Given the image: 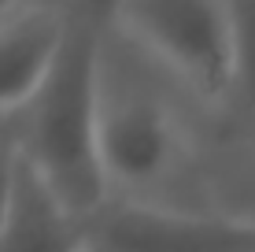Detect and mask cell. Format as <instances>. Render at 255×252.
Listing matches in <instances>:
<instances>
[{"mask_svg":"<svg viewBox=\"0 0 255 252\" xmlns=\"http://www.w3.org/2000/svg\"><path fill=\"white\" fill-rule=\"evenodd\" d=\"M111 22L204 111L230 123L233 26L230 0H129L108 4Z\"/></svg>","mask_w":255,"mask_h":252,"instance_id":"3957f363","label":"cell"},{"mask_svg":"<svg viewBox=\"0 0 255 252\" xmlns=\"http://www.w3.org/2000/svg\"><path fill=\"white\" fill-rule=\"evenodd\" d=\"M233 130H244V134H241V149H244L241 163H244V167H255V123H248V126H233Z\"/></svg>","mask_w":255,"mask_h":252,"instance_id":"9c48e42d","label":"cell"},{"mask_svg":"<svg viewBox=\"0 0 255 252\" xmlns=\"http://www.w3.org/2000/svg\"><path fill=\"white\" fill-rule=\"evenodd\" d=\"M19 171H22V152L15 141L11 126L0 123V227H4L7 212H11L15 189H19Z\"/></svg>","mask_w":255,"mask_h":252,"instance_id":"ba28073f","label":"cell"},{"mask_svg":"<svg viewBox=\"0 0 255 252\" xmlns=\"http://www.w3.org/2000/svg\"><path fill=\"white\" fill-rule=\"evenodd\" d=\"M230 126L166 78L104 11L100 160L115 201L215 208V171Z\"/></svg>","mask_w":255,"mask_h":252,"instance_id":"6da1fadb","label":"cell"},{"mask_svg":"<svg viewBox=\"0 0 255 252\" xmlns=\"http://www.w3.org/2000/svg\"><path fill=\"white\" fill-rule=\"evenodd\" d=\"M0 252H85V223L22 163L11 212L0 227Z\"/></svg>","mask_w":255,"mask_h":252,"instance_id":"8992f818","label":"cell"},{"mask_svg":"<svg viewBox=\"0 0 255 252\" xmlns=\"http://www.w3.org/2000/svg\"><path fill=\"white\" fill-rule=\"evenodd\" d=\"M85 252H255V215L111 197L85 219Z\"/></svg>","mask_w":255,"mask_h":252,"instance_id":"277c9868","label":"cell"},{"mask_svg":"<svg viewBox=\"0 0 255 252\" xmlns=\"http://www.w3.org/2000/svg\"><path fill=\"white\" fill-rule=\"evenodd\" d=\"M233 26V93L230 126L255 123V0H230Z\"/></svg>","mask_w":255,"mask_h":252,"instance_id":"52a82bcc","label":"cell"},{"mask_svg":"<svg viewBox=\"0 0 255 252\" xmlns=\"http://www.w3.org/2000/svg\"><path fill=\"white\" fill-rule=\"evenodd\" d=\"M70 4H22L0 19V123L37 97L59 56Z\"/></svg>","mask_w":255,"mask_h":252,"instance_id":"5b68a950","label":"cell"},{"mask_svg":"<svg viewBox=\"0 0 255 252\" xmlns=\"http://www.w3.org/2000/svg\"><path fill=\"white\" fill-rule=\"evenodd\" d=\"M104 11L108 4H70L63 45L45 85L7 123L19 141L22 163L82 223L111 201V186L100 160Z\"/></svg>","mask_w":255,"mask_h":252,"instance_id":"7a4b0ae2","label":"cell"}]
</instances>
